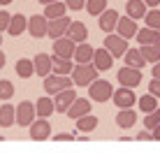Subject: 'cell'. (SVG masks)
<instances>
[{
  "instance_id": "obj_1",
  "label": "cell",
  "mask_w": 160,
  "mask_h": 153,
  "mask_svg": "<svg viewBox=\"0 0 160 153\" xmlns=\"http://www.w3.org/2000/svg\"><path fill=\"white\" fill-rule=\"evenodd\" d=\"M98 74H100V72L95 70V65H93V63H77L74 67H72V72H70L72 84L79 86V88H86L91 81L98 79Z\"/></svg>"
},
{
  "instance_id": "obj_2",
  "label": "cell",
  "mask_w": 160,
  "mask_h": 153,
  "mask_svg": "<svg viewBox=\"0 0 160 153\" xmlns=\"http://www.w3.org/2000/svg\"><path fill=\"white\" fill-rule=\"evenodd\" d=\"M86 88H88V95H91L93 102H107L109 97H112V93H114V86L109 84L107 79H100V76H98L95 81H91Z\"/></svg>"
},
{
  "instance_id": "obj_3",
  "label": "cell",
  "mask_w": 160,
  "mask_h": 153,
  "mask_svg": "<svg viewBox=\"0 0 160 153\" xmlns=\"http://www.w3.org/2000/svg\"><path fill=\"white\" fill-rule=\"evenodd\" d=\"M42 86H44V91H47V95H56L58 91L72 86V76H70V74H51V72H49L47 76H44Z\"/></svg>"
},
{
  "instance_id": "obj_4",
  "label": "cell",
  "mask_w": 160,
  "mask_h": 153,
  "mask_svg": "<svg viewBox=\"0 0 160 153\" xmlns=\"http://www.w3.org/2000/svg\"><path fill=\"white\" fill-rule=\"evenodd\" d=\"M35 121V105L28 100L19 102V105L14 107V123L21 125V128H28V125Z\"/></svg>"
},
{
  "instance_id": "obj_5",
  "label": "cell",
  "mask_w": 160,
  "mask_h": 153,
  "mask_svg": "<svg viewBox=\"0 0 160 153\" xmlns=\"http://www.w3.org/2000/svg\"><path fill=\"white\" fill-rule=\"evenodd\" d=\"M102 47L107 49L114 58H121L125 51H128V40L121 37V35H114V32H107V35H104V44Z\"/></svg>"
},
{
  "instance_id": "obj_6",
  "label": "cell",
  "mask_w": 160,
  "mask_h": 153,
  "mask_svg": "<svg viewBox=\"0 0 160 153\" xmlns=\"http://www.w3.org/2000/svg\"><path fill=\"white\" fill-rule=\"evenodd\" d=\"M112 100H114V105H116L118 109H128V107H135L137 95H135V91H132V88H128V86H121V88H114Z\"/></svg>"
},
{
  "instance_id": "obj_7",
  "label": "cell",
  "mask_w": 160,
  "mask_h": 153,
  "mask_svg": "<svg viewBox=\"0 0 160 153\" xmlns=\"http://www.w3.org/2000/svg\"><path fill=\"white\" fill-rule=\"evenodd\" d=\"M74 97H77V91L72 88V86H70V88L58 91L56 95H53V111L65 114V111H68V107L74 102Z\"/></svg>"
},
{
  "instance_id": "obj_8",
  "label": "cell",
  "mask_w": 160,
  "mask_h": 153,
  "mask_svg": "<svg viewBox=\"0 0 160 153\" xmlns=\"http://www.w3.org/2000/svg\"><path fill=\"white\" fill-rule=\"evenodd\" d=\"M116 76H118V84L121 86H128V88H137V86L142 84V72L137 67H121L118 72H116Z\"/></svg>"
},
{
  "instance_id": "obj_9",
  "label": "cell",
  "mask_w": 160,
  "mask_h": 153,
  "mask_svg": "<svg viewBox=\"0 0 160 153\" xmlns=\"http://www.w3.org/2000/svg\"><path fill=\"white\" fill-rule=\"evenodd\" d=\"M28 128H30V139L32 141H47L51 137V123H49L47 118H37Z\"/></svg>"
},
{
  "instance_id": "obj_10",
  "label": "cell",
  "mask_w": 160,
  "mask_h": 153,
  "mask_svg": "<svg viewBox=\"0 0 160 153\" xmlns=\"http://www.w3.org/2000/svg\"><path fill=\"white\" fill-rule=\"evenodd\" d=\"M47 16L44 14H35L28 19V23H26V30L30 32V37H35V40H40V37H47Z\"/></svg>"
},
{
  "instance_id": "obj_11",
  "label": "cell",
  "mask_w": 160,
  "mask_h": 153,
  "mask_svg": "<svg viewBox=\"0 0 160 153\" xmlns=\"http://www.w3.org/2000/svg\"><path fill=\"white\" fill-rule=\"evenodd\" d=\"M70 16H58V19H49L47 21V35L51 37V40H56V37H63L65 35V30H68V26H70Z\"/></svg>"
},
{
  "instance_id": "obj_12",
  "label": "cell",
  "mask_w": 160,
  "mask_h": 153,
  "mask_svg": "<svg viewBox=\"0 0 160 153\" xmlns=\"http://www.w3.org/2000/svg\"><path fill=\"white\" fill-rule=\"evenodd\" d=\"M65 37H70L74 44L86 42V40H88V28H86V23H84V21H70L68 30H65Z\"/></svg>"
},
{
  "instance_id": "obj_13",
  "label": "cell",
  "mask_w": 160,
  "mask_h": 153,
  "mask_svg": "<svg viewBox=\"0 0 160 153\" xmlns=\"http://www.w3.org/2000/svg\"><path fill=\"white\" fill-rule=\"evenodd\" d=\"M91 63L95 65L98 72H104V70H109V67L114 65V56H112V53H109L104 47H100V49H95V51H93Z\"/></svg>"
},
{
  "instance_id": "obj_14",
  "label": "cell",
  "mask_w": 160,
  "mask_h": 153,
  "mask_svg": "<svg viewBox=\"0 0 160 153\" xmlns=\"http://www.w3.org/2000/svg\"><path fill=\"white\" fill-rule=\"evenodd\" d=\"M68 114L72 121H77L79 116H84V114H91V100L88 97H74V102L68 107Z\"/></svg>"
},
{
  "instance_id": "obj_15",
  "label": "cell",
  "mask_w": 160,
  "mask_h": 153,
  "mask_svg": "<svg viewBox=\"0 0 160 153\" xmlns=\"http://www.w3.org/2000/svg\"><path fill=\"white\" fill-rule=\"evenodd\" d=\"M137 28H139V26H137L135 19H130V16H118V21H116V35L130 40V37H135Z\"/></svg>"
},
{
  "instance_id": "obj_16",
  "label": "cell",
  "mask_w": 160,
  "mask_h": 153,
  "mask_svg": "<svg viewBox=\"0 0 160 153\" xmlns=\"http://www.w3.org/2000/svg\"><path fill=\"white\" fill-rule=\"evenodd\" d=\"M74 42L70 40V37H56L53 40V53L56 56H60V58H72V53H74Z\"/></svg>"
},
{
  "instance_id": "obj_17",
  "label": "cell",
  "mask_w": 160,
  "mask_h": 153,
  "mask_svg": "<svg viewBox=\"0 0 160 153\" xmlns=\"http://www.w3.org/2000/svg\"><path fill=\"white\" fill-rule=\"evenodd\" d=\"M116 21H118V12L116 9H102L98 26H100L102 32H114L116 30Z\"/></svg>"
},
{
  "instance_id": "obj_18",
  "label": "cell",
  "mask_w": 160,
  "mask_h": 153,
  "mask_svg": "<svg viewBox=\"0 0 160 153\" xmlns=\"http://www.w3.org/2000/svg\"><path fill=\"white\" fill-rule=\"evenodd\" d=\"M32 70H35L37 76H47L49 72H51V56L49 53H37L35 61H32Z\"/></svg>"
},
{
  "instance_id": "obj_19",
  "label": "cell",
  "mask_w": 160,
  "mask_h": 153,
  "mask_svg": "<svg viewBox=\"0 0 160 153\" xmlns=\"http://www.w3.org/2000/svg\"><path fill=\"white\" fill-rule=\"evenodd\" d=\"M144 14H146L144 0H128V2H125V16L139 21V19H144Z\"/></svg>"
},
{
  "instance_id": "obj_20",
  "label": "cell",
  "mask_w": 160,
  "mask_h": 153,
  "mask_svg": "<svg viewBox=\"0 0 160 153\" xmlns=\"http://www.w3.org/2000/svg\"><path fill=\"white\" fill-rule=\"evenodd\" d=\"M26 23H28V19H26L23 14H12L9 16V23H7V32L12 37H19L21 32L26 30Z\"/></svg>"
},
{
  "instance_id": "obj_21",
  "label": "cell",
  "mask_w": 160,
  "mask_h": 153,
  "mask_svg": "<svg viewBox=\"0 0 160 153\" xmlns=\"http://www.w3.org/2000/svg\"><path fill=\"white\" fill-rule=\"evenodd\" d=\"M93 49L88 42H79V44L74 47V53H72V58H74V63H91V58H93Z\"/></svg>"
},
{
  "instance_id": "obj_22",
  "label": "cell",
  "mask_w": 160,
  "mask_h": 153,
  "mask_svg": "<svg viewBox=\"0 0 160 153\" xmlns=\"http://www.w3.org/2000/svg\"><path fill=\"white\" fill-rule=\"evenodd\" d=\"M121 58L125 61V65H128V67H137V70H142V67L146 65V61L142 58V53H139V49H130V47H128V51H125Z\"/></svg>"
},
{
  "instance_id": "obj_23",
  "label": "cell",
  "mask_w": 160,
  "mask_h": 153,
  "mask_svg": "<svg viewBox=\"0 0 160 153\" xmlns=\"http://www.w3.org/2000/svg\"><path fill=\"white\" fill-rule=\"evenodd\" d=\"M53 114V100L49 95H44L40 97V100L35 102V116H40V118H49Z\"/></svg>"
},
{
  "instance_id": "obj_24",
  "label": "cell",
  "mask_w": 160,
  "mask_h": 153,
  "mask_svg": "<svg viewBox=\"0 0 160 153\" xmlns=\"http://www.w3.org/2000/svg\"><path fill=\"white\" fill-rule=\"evenodd\" d=\"M135 123H137V114H135L132 107L121 109V111L116 114V125H118V128H132Z\"/></svg>"
},
{
  "instance_id": "obj_25",
  "label": "cell",
  "mask_w": 160,
  "mask_h": 153,
  "mask_svg": "<svg viewBox=\"0 0 160 153\" xmlns=\"http://www.w3.org/2000/svg\"><path fill=\"white\" fill-rule=\"evenodd\" d=\"M51 72H56V74H70V72H72V58L51 56Z\"/></svg>"
},
{
  "instance_id": "obj_26",
  "label": "cell",
  "mask_w": 160,
  "mask_h": 153,
  "mask_svg": "<svg viewBox=\"0 0 160 153\" xmlns=\"http://www.w3.org/2000/svg\"><path fill=\"white\" fill-rule=\"evenodd\" d=\"M98 116H93V114H84V116H79L77 118V128H79V132H84V135H88V132H93V130L98 128Z\"/></svg>"
},
{
  "instance_id": "obj_27",
  "label": "cell",
  "mask_w": 160,
  "mask_h": 153,
  "mask_svg": "<svg viewBox=\"0 0 160 153\" xmlns=\"http://www.w3.org/2000/svg\"><path fill=\"white\" fill-rule=\"evenodd\" d=\"M14 72H16V76H21V79H30V76L35 74L32 61H30V58H19L16 65H14Z\"/></svg>"
},
{
  "instance_id": "obj_28",
  "label": "cell",
  "mask_w": 160,
  "mask_h": 153,
  "mask_svg": "<svg viewBox=\"0 0 160 153\" xmlns=\"http://www.w3.org/2000/svg\"><path fill=\"white\" fill-rule=\"evenodd\" d=\"M65 2L63 0H53V2H49V5H44V16L47 19H58V16H63L65 14Z\"/></svg>"
},
{
  "instance_id": "obj_29",
  "label": "cell",
  "mask_w": 160,
  "mask_h": 153,
  "mask_svg": "<svg viewBox=\"0 0 160 153\" xmlns=\"http://www.w3.org/2000/svg\"><path fill=\"white\" fill-rule=\"evenodd\" d=\"M139 53L146 63H158L160 61V49L156 44H139Z\"/></svg>"
},
{
  "instance_id": "obj_30",
  "label": "cell",
  "mask_w": 160,
  "mask_h": 153,
  "mask_svg": "<svg viewBox=\"0 0 160 153\" xmlns=\"http://www.w3.org/2000/svg\"><path fill=\"white\" fill-rule=\"evenodd\" d=\"M156 35H158V30L148 28V26L137 28V32H135V37H137V42H139V44H153V42H156Z\"/></svg>"
},
{
  "instance_id": "obj_31",
  "label": "cell",
  "mask_w": 160,
  "mask_h": 153,
  "mask_svg": "<svg viewBox=\"0 0 160 153\" xmlns=\"http://www.w3.org/2000/svg\"><path fill=\"white\" fill-rule=\"evenodd\" d=\"M9 125H14V107L2 105L0 107V128H9Z\"/></svg>"
},
{
  "instance_id": "obj_32",
  "label": "cell",
  "mask_w": 160,
  "mask_h": 153,
  "mask_svg": "<svg viewBox=\"0 0 160 153\" xmlns=\"http://www.w3.org/2000/svg\"><path fill=\"white\" fill-rule=\"evenodd\" d=\"M137 105H139V109L144 114H148V111H153V109L158 107V97L151 95V93H146V95H142L139 100H137Z\"/></svg>"
},
{
  "instance_id": "obj_33",
  "label": "cell",
  "mask_w": 160,
  "mask_h": 153,
  "mask_svg": "<svg viewBox=\"0 0 160 153\" xmlns=\"http://www.w3.org/2000/svg\"><path fill=\"white\" fill-rule=\"evenodd\" d=\"M84 9H86L91 16H100L102 9H107V0H86Z\"/></svg>"
},
{
  "instance_id": "obj_34",
  "label": "cell",
  "mask_w": 160,
  "mask_h": 153,
  "mask_svg": "<svg viewBox=\"0 0 160 153\" xmlns=\"http://www.w3.org/2000/svg\"><path fill=\"white\" fill-rule=\"evenodd\" d=\"M12 95H14V84L9 79H0V100L7 102L12 100Z\"/></svg>"
},
{
  "instance_id": "obj_35",
  "label": "cell",
  "mask_w": 160,
  "mask_h": 153,
  "mask_svg": "<svg viewBox=\"0 0 160 153\" xmlns=\"http://www.w3.org/2000/svg\"><path fill=\"white\" fill-rule=\"evenodd\" d=\"M144 21H146V26H148V28L160 30V9L153 7L151 12H146V14H144Z\"/></svg>"
},
{
  "instance_id": "obj_36",
  "label": "cell",
  "mask_w": 160,
  "mask_h": 153,
  "mask_svg": "<svg viewBox=\"0 0 160 153\" xmlns=\"http://www.w3.org/2000/svg\"><path fill=\"white\" fill-rule=\"evenodd\" d=\"M158 123H160V107H156L153 111H148L146 116H144V128H146V130L156 128Z\"/></svg>"
},
{
  "instance_id": "obj_37",
  "label": "cell",
  "mask_w": 160,
  "mask_h": 153,
  "mask_svg": "<svg viewBox=\"0 0 160 153\" xmlns=\"http://www.w3.org/2000/svg\"><path fill=\"white\" fill-rule=\"evenodd\" d=\"M63 2H65V7H68V9H72V12H79V9H84L86 0H63Z\"/></svg>"
},
{
  "instance_id": "obj_38",
  "label": "cell",
  "mask_w": 160,
  "mask_h": 153,
  "mask_svg": "<svg viewBox=\"0 0 160 153\" xmlns=\"http://www.w3.org/2000/svg\"><path fill=\"white\" fill-rule=\"evenodd\" d=\"M77 137V132H58V135H53V141H74Z\"/></svg>"
},
{
  "instance_id": "obj_39",
  "label": "cell",
  "mask_w": 160,
  "mask_h": 153,
  "mask_svg": "<svg viewBox=\"0 0 160 153\" xmlns=\"http://www.w3.org/2000/svg\"><path fill=\"white\" fill-rule=\"evenodd\" d=\"M148 93L156 95V97H160V79H151V81H148Z\"/></svg>"
},
{
  "instance_id": "obj_40",
  "label": "cell",
  "mask_w": 160,
  "mask_h": 153,
  "mask_svg": "<svg viewBox=\"0 0 160 153\" xmlns=\"http://www.w3.org/2000/svg\"><path fill=\"white\" fill-rule=\"evenodd\" d=\"M9 12H5V9H0V32L2 30H7V23H9Z\"/></svg>"
},
{
  "instance_id": "obj_41",
  "label": "cell",
  "mask_w": 160,
  "mask_h": 153,
  "mask_svg": "<svg viewBox=\"0 0 160 153\" xmlns=\"http://www.w3.org/2000/svg\"><path fill=\"white\" fill-rule=\"evenodd\" d=\"M137 141H153V135H151V130H142V132H137Z\"/></svg>"
},
{
  "instance_id": "obj_42",
  "label": "cell",
  "mask_w": 160,
  "mask_h": 153,
  "mask_svg": "<svg viewBox=\"0 0 160 153\" xmlns=\"http://www.w3.org/2000/svg\"><path fill=\"white\" fill-rule=\"evenodd\" d=\"M151 74H153V79H160V61H158V63H153Z\"/></svg>"
},
{
  "instance_id": "obj_43",
  "label": "cell",
  "mask_w": 160,
  "mask_h": 153,
  "mask_svg": "<svg viewBox=\"0 0 160 153\" xmlns=\"http://www.w3.org/2000/svg\"><path fill=\"white\" fill-rule=\"evenodd\" d=\"M151 135H153V141H160V123L156 128H151Z\"/></svg>"
},
{
  "instance_id": "obj_44",
  "label": "cell",
  "mask_w": 160,
  "mask_h": 153,
  "mask_svg": "<svg viewBox=\"0 0 160 153\" xmlns=\"http://www.w3.org/2000/svg\"><path fill=\"white\" fill-rule=\"evenodd\" d=\"M144 5H146V7H158L160 0H144Z\"/></svg>"
},
{
  "instance_id": "obj_45",
  "label": "cell",
  "mask_w": 160,
  "mask_h": 153,
  "mask_svg": "<svg viewBox=\"0 0 160 153\" xmlns=\"http://www.w3.org/2000/svg\"><path fill=\"white\" fill-rule=\"evenodd\" d=\"M5 61H7V58H5V53H2V51H0V70H2V67H5Z\"/></svg>"
},
{
  "instance_id": "obj_46",
  "label": "cell",
  "mask_w": 160,
  "mask_h": 153,
  "mask_svg": "<svg viewBox=\"0 0 160 153\" xmlns=\"http://www.w3.org/2000/svg\"><path fill=\"white\" fill-rule=\"evenodd\" d=\"M153 44H156V47L160 49V30H158V35H156V42H153Z\"/></svg>"
},
{
  "instance_id": "obj_47",
  "label": "cell",
  "mask_w": 160,
  "mask_h": 153,
  "mask_svg": "<svg viewBox=\"0 0 160 153\" xmlns=\"http://www.w3.org/2000/svg\"><path fill=\"white\" fill-rule=\"evenodd\" d=\"M37 2H42V5H49V2H53V0H37Z\"/></svg>"
},
{
  "instance_id": "obj_48",
  "label": "cell",
  "mask_w": 160,
  "mask_h": 153,
  "mask_svg": "<svg viewBox=\"0 0 160 153\" xmlns=\"http://www.w3.org/2000/svg\"><path fill=\"white\" fill-rule=\"evenodd\" d=\"M9 2H12V0H0V5H9Z\"/></svg>"
},
{
  "instance_id": "obj_49",
  "label": "cell",
  "mask_w": 160,
  "mask_h": 153,
  "mask_svg": "<svg viewBox=\"0 0 160 153\" xmlns=\"http://www.w3.org/2000/svg\"><path fill=\"white\" fill-rule=\"evenodd\" d=\"M0 47H2V35H0Z\"/></svg>"
},
{
  "instance_id": "obj_50",
  "label": "cell",
  "mask_w": 160,
  "mask_h": 153,
  "mask_svg": "<svg viewBox=\"0 0 160 153\" xmlns=\"http://www.w3.org/2000/svg\"><path fill=\"white\" fill-rule=\"evenodd\" d=\"M2 139H5V137H2V135H0V141H2Z\"/></svg>"
}]
</instances>
